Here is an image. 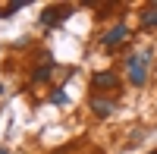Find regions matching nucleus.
I'll list each match as a JSON object with an SVG mask.
<instances>
[{"label": "nucleus", "instance_id": "obj_1", "mask_svg": "<svg viewBox=\"0 0 157 154\" xmlns=\"http://www.w3.org/2000/svg\"><path fill=\"white\" fill-rule=\"evenodd\" d=\"M129 82H132L135 88H141L145 85V79H148V54H135V57H129Z\"/></svg>", "mask_w": 157, "mask_h": 154}, {"label": "nucleus", "instance_id": "obj_2", "mask_svg": "<svg viewBox=\"0 0 157 154\" xmlns=\"http://www.w3.org/2000/svg\"><path fill=\"white\" fill-rule=\"evenodd\" d=\"M72 16V6H66V3H57V6H47V10H41V25H57V22H63V19H69Z\"/></svg>", "mask_w": 157, "mask_h": 154}, {"label": "nucleus", "instance_id": "obj_3", "mask_svg": "<svg viewBox=\"0 0 157 154\" xmlns=\"http://www.w3.org/2000/svg\"><path fill=\"white\" fill-rule=\"evenodd\" d=\"M91 88H98V91H113V88H120V75L116 72H94Z\"/></svg>", "mask_w": 157, "mask_h": 154}, {"label": "nucleus", "instance_id": "obj_4", "mask_svg": "<svg viewBox=\"0 0 157 154\" xmlns=\"http://www.w3.org/2000/svg\"><path fill=\"white\" fill-rule=\"evenodd\" d=\"M88 107L94 110L98 117H110V113H116V104L107 101V98H101V94H91V98H88Z\"/></svg>", "mask_w": 157, "mask_h": 154}, {"label": "nucleus", "instance_id": "obj_5", "mask_svg": "<svg viewBox=\"0 0 157 154\" xmlns=\"http://www.w3.org/2000/svg\"><path fill=\"white\" fill-rule=\"evenodd\" d=\"M126 35H129V29H126V22H116L113 29L104 35V47H116V44H123L126 41Z\"/></svg>", "mask_w": 157, "mask_h": 154}, {"label": "nucleus", "instance_id": "obj_6", "mask_svg": "<svg viewBox=\"0 0 157 154\" xmlns=\"http://www.w3.org/2000/svg\"><path fill=\"white\" fill-rule=\"evenodd\" d=\"M50 72H54V63H50V57L44 60V66H38L35 72H32V82H47L50 79Z\"/></svg>", "mask_w": 157, "mask_h": 154}, {"label": "nucleus", "instance_id": "obj_7", "mask_svg": "<svg viewBox=\"0 0 157 154\" xmlns=\"http://www.w3.org/2000/svg\"><path fill=\"white\" fill-rule=\"evenodd\" d=\"M141 25H145V29H154V25H157V3L141 13Z\"/></svg>", "mask_w": 157, "mask_h": 154}, {"label": "nucleus", "instance_id": "obj_8", "mask_svg": "<svg viewBox=\"0 0 157 154\" xmlns=\"http://www.w3.org/2000/svg\"><path fill=\"white\" fill-rule=\"evenodd\" d=\"M50 101H54V104H66V91H54Z\"/></svg>", "mask_w": 157, "mask_h": 154}, {"label": "nucleus", "instance_id": "obj_9", "mask_svg": "<svg viewBox=\"0 0 157 154\" xmlns=\"http://www.w3.org/2000/svg\"><path fill=\"white\" fill-rule=\"evenodd\" d=\"M0 94H3V85H0Z\"/></svg>", "mask_w": 157, "mask_h": 154}, {"label": "nucleus", "instance_id": "obj_10", "mask_svg": "<svg viewBox=\"0 0 157 154\" xmlns=\"http://www.w3.org/2000/svg\"><path fill=\"white\" fill-rule=\"evenodd\" d=\"M0 154H6V151H3V148H0Z\"/></svg>", "mask_w": 157, "mask_h": 154}, {"label": "nucleus", "instance_id": "obj_11", "mask_svg": "<svg viewBox=\"0 0 157 154\" xmlns=\"http://www.w3.org/2000/svg\"><path fill=\"white\" fill-rule=\"evenodd\" d=\"M151 154H157V151H151Z\"/></svg>", "mask_w": 157, "mask_h": 154}]
</instances>
